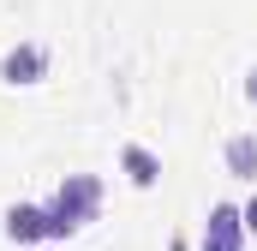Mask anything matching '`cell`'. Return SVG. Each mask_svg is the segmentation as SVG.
<instances>
[{"instance_id":"1","label":"cell","mask_w":257,"mask_h":251,"mask_svg":"<svg viewBox=\"0 0 257 251\" xmlns=\"http://www.w3.org/2000/svg\"><path fill=\"white\" fill-rule=\"evenodd\" d=\"M96 209H102V180H90V174H66L60 191H54V203H48V215H54V239H72L84 221H96Z\"/></svg>"},{"instance_id":"2","label":"cell","mask_w":257,"mask_h":251,"mask_svg":"<svg viewBox=\"0 0 257 251\" xmlns=\"http://www.w3.org/2000/svg\"><path fill=\"white\" fill-rule=\"evenodd\" d=\"M0 227H6V239H12V245H42V239H54V215H48V209H36V203H12Z\"/></svg>"},{"instance_id":"3","label":"cell","mask_w":257,"mask_h":251,"mask_svg":"<svg viewBox=\"0 0 257 251\" xmlns=\"http://www.w3.org/2000/svg\"><path fill=\"white\" fill-rule=\"evenodd\" d=\"M239 239H245V215L233 203H215L209 227H203V251H239Z\"/></svg>"},{"instance_id":"4","label":"cell","mask_w":257,"mask_h":251,"mask_svg":"<svg viewBox=\"0 0 257 251\" xmlns=\"http://www.w3.org/2000/svg\"><path fill=\"white\" fill-rule=\"evenodd\" d=\"M42 72H48V54H42L36 42H18V48L0 60V78H6V84H36Z\"/></svg>"},{"instance_id":"5","label":"cell","mask_w":257,"mask_h":251,"mask_svg":"<svg viewBox=\"0 0 257 251\" xmlns=\"http://www.w3.org/2000/svg\"><path fill=\"white\" fill-rule=\"evenodd\" d=\"M120 168H126V180H132L138 191H150L156 180H162V162H156L144 144H126V150H120Z\"/></svg>"},{"instance_id":"6","label":"cell","mask_w":257,"mask_h":251,"mask_svg":"<svg viewBox=\"0 0 257 251\" xmlns=\"http://www.w3.org/2000/svg\"><path fill=\"white\" fill-rule=\"evenodd\" d=\"M227 174L233 180H257V132H239V138H227Z\"/></svg>"},{"instance_id":"7","label":"cell","mask_w":257,"mask_h":251,"mask_svg":"<svg viewBox=\"0 0 257 251\" xmlns=\"http://www.w3.org/2000/svg\"><path fill=\"white\" fill-rule=\"evenodd\" d=\"M239 215H245V233H257V197L245 203V209H239Z\"/></svg>"},{"instance_id":"8","label":"cell","mask_w":257,"mask_h":251,"mask_svg":"<svg viewBox=\"0 0 257 251\" xmlns=\"http://www.w3.org/2000/svg\"><path fill=\"white\" fill-rule=\"evenodd\" d=\"M245 96H251V108H257V66L245 72Z\"/></svg>"}]
</instances>
